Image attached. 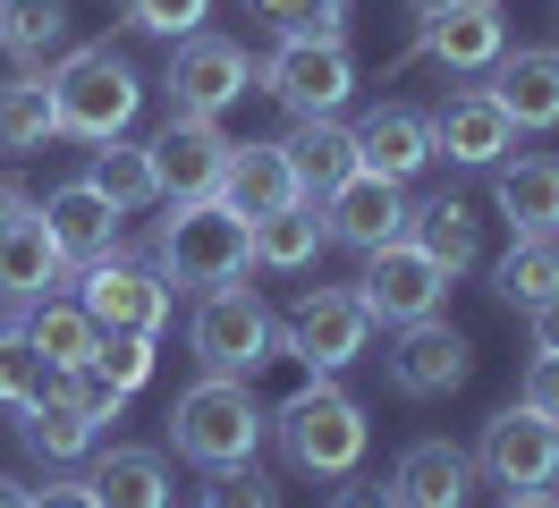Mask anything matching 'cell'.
Returning a JSON list of instances; mask_svg holds the SVG:
<instances>
[{"label":"cell","mask_w":559,"mask_h":508,"mask_svg":"<svg viewBox=\"0 0 559 508\" xmlns=\"http://www.w3.org/2000/svg\"><path fill=\"white\" fill-rule=\"evenodd\" d=\"M263 433L280 440V458L297 474H322V483H340V474L365 466V440H373V424H365V406L331 381V373H306L288 399L272 406V424Z\"/></svg>","instance_id":"obj_1"},{"label":"cell","mask_w":559,"mask_h":508,"mask_svg":"<svg viewBox=\"0 0 559 508\" xmlns=\"http://www.w3.org/2000/svg\"><path fill=\"white\" fill-rule=\"evenodd\" d=\"M43 85H51L60 135H76V144H110V135L136 128V110H144V76L119 43H76V51H60V60L43 68Z\"/></svg>","instance_id":"obj_2"},{"label":"cell","mask_w":559,"mask_h":508,"mask_svg":"<svg viewBox=\"0 0 559 508\" xmlns=\"http://www.w3.org/2000/svg\"><path fill=\"white\" fill-rule=\"evenodd\" d=\"M246 263H254V221L221 196L170 203V221L153 229L162 288H221V280H246Z\"/></svg>","instance_id":"obj_3"},{"label":"cell","mask_w":559,"mask_h":508,"mask_svg":"<svg viewBox=\"0 0 559 508\" xmlns=\"http://www.w3.org/2000/svg\"><path fill=\"white\" fill-rule=\"evenodd\" d=\"M263 406H254V390L246 381H229V373H204L195 390H178L170 399V449L187 458V466H246L254 449H263Z\"/></svg>","instance_id":"obj_4"},{"label":"cell","mask_w":559,"mask_h":508,"mask_svg":"<svg viewBox=\"0 0 559 508\" xmlns=\"http://www.w3.org/2000/svg\"><path fill=\"white\" fill-rule=\"evenodd\" d=\"M187 356L204 373H229V381H254V373L280 356V322L272 305L238 288V280H221V288H195V322H187Z\"/></svg>","instance_id":"obj_5"},{"label":"cell","mask_w":559,"mask_h":508,"mask_svg":"<svg viewBox=\"0 0 559 508\" xmlns=\"http://www.w3.org/2000/svg\"><path fill=\"white\" fill-rule=\"evenodd\" d=\"M254 94H272L288 119H340V102L356 94L348 34H280V51L254 68Z\"/></svg>","instance_id":"obj_6"},{"label":"cell","mask_w":559,"mask_h":508,"mask_svg":"<svg viewBox=\"0 0 559 508\" xmlns=\"http://www.w3.org/2000/svg\"><path fill=\"white\" fill-rule=\"evenodd\" d=\"M373 314H365V297H356V280L348 288H306V297L288 305V322H280V356H297L306 373H348L365 347H373Z\"/></svg>","instance_id":"obj_7"},{"label":"cell","mask_w":559,"mask_h":508,"mask_svg":"<svg viewBox=\"0 0 559 508\" xmlns=\"http://www.w3.org/2000/svg\"><path fill=\"white\" fill-rule=\"evenodd\" d=\"M254 51L246 43H229V34H178L170 43V68H162V94H170V110H187V119H221L229 102L254 94Z\"/></svg>","instance_id":"obj_8"},{"label":"cell","mask_w":559,"mask_h":508,"mask_svg":"<svg viewBox=\"0 0 559 508\" xmlns=\"http://www.w3.org/2000/svg\"><path fill=\"white\" fill-rule=\"evenodd\" d=\"M450 288H457V280L424 255L416 237L373 246V255H365V280H356L365 314H373V322H390V331H399V322H424V314H450Z\"/></svg>","instance_id":"obj_9"},{"label":"cell","mask_w":559,"mask_h":508,"mask_svg":"<svg viewBox=\"0 0 559 508\" xmlns=\"http://www.w3.org/2000/svg\"><path fill=\"white\" fill-rule=\"evenodd\" d=\"M466 381H475V339L457 331L450 314L399 322V347H390V390L399 399H450Z\"/></svg>","instance_id":"obj_10"},{"label":"cell","mask_w":559,"mask_h":508,"mask_svg":"<svg viewBox=\"0 0 559 508\" xmlns=\"http://www.w3.org/2000/svg\"><path fill=\"white\" fill-rule=\"evenodd\" d=\"M76 305L94 314V331H144V339H162V322H170V288H162V271L128 263V255L76 263Z\"/></svg>","instance_id":"obj_11"},{"label":"cell","mask_w":559,"mask_h":508,"mask_svg":"<svg viewBox=\"0 0 559 508\" xmlns=\"http://www.w3.org/2000/svg\"><path fill=\"white\" fill-rule=\"evenodd\" d=\"M475 466H484L500 492H543V483H559V424L509 399L484 424V440H475Z\"/></svg>","instance_id":"obj_12"},{"label":"cell","mask_w":559,"mask_h":508,"mask_svg":"<svg viewBox=\"0 0 559 508\" xmlns=\"http://www.w3.org/2000/svg\"><path fill=\"white\" fill-rule=\"evenodd\" d=\"M314 212H322V229H331V246H356V255H373V246L416 229V196H407L399 178H373V169L340 178Z\"/></svg>","instance_id":"obj_13"},{"label":"cell","mask_w":559,"mask_h":508,"mask_svg":"<svg viewBox=\"0 0 559 508\" xmlns=\"http://www.w3.org/2000/svg\"><path fill=\"white\" fill-rule=\"evenodd\" d=\"M153 153V187L170 203H195V196H221V169H229V135H221V119H187V110H170V128L144 144Z\"/></svg>","instance_id":"obj_14"},{"label":"cell","mask_w":559,"mask_h":508,"mask_svg":"<svg viewBox=\"0 0 559 508\" xmlns=\"http://www.w3.org/2000/svg\"><path fill=\"white\" fill-rule=\"evenodd\" d=\"M509 51V17H500V0H457V9H441V17H424L416 43H407V60H441L450 76H475V68H491ZM399 60V68H407Z\"/></svg>","instance_id":"obj_15"},{"label":"cell","mask_w":559,"mask_h":508,"mask_svg":"<svg viewBox=\"0 0 559 508\" xmlns=\"http://www.w3.org/2000/svg\"><path fill=\"white\" fill-rule=\"evenodd\" d=\"M432 119V162H457V169H491L509 144H518V128H509V110L491 102V85H457L441 110H424Z\"/></svg>","instance_id":"obj_16"},{"label":"cell","mask_w":559,"mask_h":508,"mask_svg":"<svg viewBox=\"0 0 559 508\" xmlns=\"http://www.w3.org/2000/svg\"><path fill=\"white\" fill-rule=\"evenodd\" d=\"M491 212L509 237H559V153H500L491 162Z\"/></svg>","instance_id":"obj_17"},{"label":"cell","mask_w":559,"mask_h":508,"mask_svg":"<svg viewBox=\"0 0 559 508\" xmlns=\"http://www.w3.org/2000/svg\"><path fill=\"white\" fill-rule=\"evenodd\" d=\"M466 492H475V449H457V440H407L390 466L399 508H466Z\"/></svg>","instance_id":"obj_18"},{"label":"cell","mask_w":559,"mask_h":508,"mask_svg":"<svg viewBox=\"0 0 559 508\" xmlns=\"http://www.w3.org/2000/svg\"><path fill=\"white\" fill-rule=\"evenodd\" d=\"M491 102L509 110V128H559V43H534V51H500L491 60Z\"/></svg>","instance_id":"obj_19"},{"label":"cell","mask_w":559,"mask_h":508,"mask_svg":"<svg viewBox=\"0 0 559 508\" xmlns=\"http://www.w3.org/2000/svg\"><path fill=\"white\" fill-rule=\"evenodd\" d=\"M356 162L373 169V178L416 187V169H432V119H424V110H407V102L365 110V128H356Z\"/></svg>","instance_id":"obj_20"},{"label":"cell","mask_w":559,"mask_h":508,"mask_svg":"<svg viewBox=\"0 0 559 508\" xmlns=\"http://www.w3.org/2000/svg\"><path fill=\"white\" fill-rule=\"evenodd\" d=\"M221 203H238L246 221H263V212H280V203H306V196H297V169H288V144H280V135H246V144H229Z\"/></svg>","instance_id":"obj_21"},{"label":"cell","mask_w":559,"mask_h":508,"mask_svg":"<svg viewBox=\"0 0 559 508\" xmlns=\"http://www.w3.org/2000/svg\"><path fill=\"white\" fill-rule=\"evenodd\" d=\"M69 255H60V237H51V221H43L35 203H26V212H17V221H9V229H0V288H9V297H51V288H69Z\"/></svg>","instance_id":"obj_22"},{"label":"cell","mask_w":559,"mask_h":508,"mask_svg":"<svg viewBox=\"0 0 559 508\" xmlns=\"http://www.w3.org/2000/svg\"><path fill=\"white\" fill-rule=\"evenodd\" d=\"M94 500L103 508H178L170 500V458L162 449H144V440H94Z\"/></svg>","instance_id":"obj_23"},{"label":"cell","mask_w":559,"mask_h":508,"mask_svg":"<svg viewBox=\"0 0 559 508\" xmlns=\"http://www.w3.org/2000/svg\"><path fill=\"white\" fill-rule=\"evenodd\" d=\"M35 212L51 221V237H60V255H69V263H103V255H119V221H128V212H110V203L94 196L85 178L51 187Z\"/></svg>","instance_id":"obj_24"},{"label":"cell","mask_w":559,"mask_h":508,"mask_svg":"<svg viewBox=\"0 0 559 508\" xmlns=\"http://www.w3.org/2000/svg\"><path fill=\"white\" fill-rule=\"evenodd\" d=\"M288 144V169H297V196L306 203H322L340 178H356V128L348 119H297V135H280Z\"/></svg>","instance_id":"obj_25"},{"label":"cell","mask_w":559,"mask_h":508,"mask_svg":"<svg viewBox=\"0 0 559 508\" xmlns=\"http://www.w3.org/2000/svg\"><path fill=\"white\" fill-rule=\"evenodd\" d=\"M69 0H0V51L17 76H43V68L69 51Z\"/></svg>","instance_id":"obj_26"},{"label":"cell","mask_w":559,"mask_h":508,"mask_svg":"<svg viewBox=\"0 0 559 508\" xmlns=\"http://www.w3.org/2000/svg\"><path fill=\"white\" fill-rule=\"evenodd\" d=\"M17 440L35 449V458H51V466H76V458H94V440H103V424L85 415V406L51 381V399L17 406Z\"/></svg>","instance_id":"obj_27"},{"label":"cell","mask_w":559,"mask_h":508,"mask_svg":"<svg viewBox=\"0 0 559 508\" xmlns=\"http://www.w3.org/2000/svg\"><path fill=\"white\" fill-rule=\"evenodd\" d=\"M432 255V263L450 271V280H466V271L484 263V212L466 196H432V203H416V229H407Z\"/></svg>","instance_id":"obj_28"},{"label":"cell","mask_w":559,"mask_h":508,"mask_svg":"<svg viewBox=\"0 0 559 508\" xmlns=\"http://www.w3.org/2000/svg\"><path fill=\"white\" fill-rule=\"evenodd\" d=\"M26 339H35V356L51 373H76V365H94V314H85V305L76 297H35L26 305Z\"/></svg>","instance_id":"obj_29"},{"label":"cell","mask_w":559,"mask_h":508,"mask_svg":"<svg viewBox=\"0 0 559 508\" xmlns=\"http://www.w3.org/2000/svg\"><path fill=\"white\" fill-rule=\"evenodd\" d=\"M322 246H331V229H322L314 203H280V212L254 221V263L263 271H306Z\"/></svg>","instance_id":"obj_30"},{"label":"cell","mask_w":559,"mask_h":508,"mask_svg":"<svg viewBox=\"0 0 559 508\" xmlns=\"http://www.w3.org/2000/svg\"><path fill=\"white\" fill-rule=\"evenodd\" d=\"M85 187H94L110 212H144V203L162 196V187H153V153H144L136 135H110V144H94V169H85Z\"/></svg>","instance_id":"obj_31"},{"label":"cell","mask_w":559,"mask_h":508,"mask_svg":"<svg viewBox=\"0 0 559 508\" xmlns=\"http://www.w3.org/2000/svg\"><path fill=\"white\" fill-rule=\"evenodd\" d=\"M551 288H559V237H518V246L491 263V297L509 305V314L543 305Z\"/></svg>","instance_id":"obj_32"},{"label":"cell","mask_w":559,"mask_h":508,"mask_svg":"<svg viewBox=\"0 0 559 508\" xmlns=\"http://www.w3.org/2000/svg\"><path fill=\"white\" fill-rule=\"evenodd\" d=\"M51 135H60L51 85H43V76H9V85H0V153H43Z\"/></svg>","instance_id":"obj_33"},{"label":"cell","mask_w":559,"mask_h":508,"mask_svg":"<svg viewBox=\"0 0 559 508\" xmlns=\"http://www.w3.org/2000/svg\"><path fill=\"white\" fill-rule=\"evenodd\" d=\"M51 381H60V373L35 356V339H26V331L0 339V406H9V415H17V406H35V399H51Z\"/></svg>","instance_id":"obj_34"},{"label":"cell","mask_w":559,"mask_h":508,"mask_svg":"<svg viewBox=\"0 0 559 508\" xmlns=\"http://www.w3.org/2000/svg\"><path fill=\"white\" fill-rule=\"evenodd\" d=\"M94 373L136 399L144 381H153V339H144V331H103V339H94Z\"/></svg>","instance_id":"obj_35"},{"label":"cell","mask_w":559,"mask_h":508,"mask_svg":"<svg viewBox=\"0 0 559 508\" xmlns=\"http://www.w3.org/2000/svg\"><path fill=\"white\" fill-rule=\"evenodd\" d=\"M119 17L136 34H162V43H178V34H204L212 0H119Z\"/></svg>","instance_id":"obj_36"},{"label":"cell","mask_w":559,"mask_h":508,"mask_svg":"<svg viewBox=\"0 0 559 508\" xmlns=\"http://www.w3.org/2000/svg\"><path fill=\"white\" fill-rule=\"evenodd\" d=\"M204 508H280V483H272V474H254V458H246V466H212Z\"/></svg>","instance_id":"obj_37"},{"label":"cell","mask_w":559,"mask_h":508,"mask_svg":"<svg viewBox=\"0 0 559 508\" xmlns=\"http://www.w3.org/2000/svg\"><path fill=\"white\" fill-rule=\"evenodd\" d=\"M254 17L272 34H348V9L331 0H254Z\"/></svg>","instance_id":"obj_38"},{"label":"cell","mask_w":559,"mask_h":508,"mask_svg":"<svg viewBox=\"0 0 559 508\" xmlns=\"http://www.w3.org/2000/svg\"><path fill=\"white\" fill-rule=\"evenodd\" d=\"M60 390H69V399L85 406V415H94V424H119V406H128V390H119V381H103V373H94V365H76V373H60Z\"/></svg>","instance_id":"obj_39"},{"label":"cell","mask_w":559,"mask_h":508,"mask_svg":"<svg viewBox=\"0 0 559 508\" xmlns=\"http://www.w3.org/2000/svg\"><path fill=\"white\" fill-rule=\"evenodd\" d=\"M518 406H534V415H551V424H559V356H525Z\"/></svg>","instance_id":"obj_40"},{"label":"cell","mask_w":559,"mask_h":508,"mask_svg":"<svg viewBox=\"0 0 559 508\" xmlns=\"http://www.w3.org/2000/svg\"><path fill=\"white\" fill-rule=\"evenodd\" d=\"M26 508H103V500H94V483H85V474H51L43 492H26Z\"/></svg>","instance_id":"obj_41"},{"label":"cell","mask_w":559,"mask_h":508,"mask_svg":"<svg viewBox=\"0 0 559 508\" xmlns=\"http://www.w3.org/2000/svg\"><path fill=\"white\" fill-rule=\"evenodd\" d=\"M525 339H534V356H559V288L543 305H525Z\"/></svg>","instance_id":"obj_42"},{"label":"cell","mask_w":559,"mask_h":508,"mask_svg":"<svg viewBox=\"0 0 559 508\" xmlns=\"http://www.w3.org/2000/svg\"><path fill=\"white\" fill-rule=\"evenodd\" d=\"M331 508H399V500H390V483H356V474H340Z\"/></svg>","instance_id":"obj_43"},{"label":"cell","mask_w":559,"mask_h":508,"mask_svg":"<svg viewBox=\"0 0 559 508\" xmlns=\"http://www.w3.org/2000/svg\"><path fill=\"white\" fill-rule=\"evenodd\" d=\"M26 203H35V196H26V187H17V178H0V229H9V221H17V212H26Z\"/></svg>","instance_id":"obj_44"},{"label":"cell","mask_w":559,"mask_h":508,"mask_svg":"<svg viewBox=\"0 0 559 508\" xmlns=\"http://www.w3.org/2000/svg\"><path fill=\"white\" fill-rule=\"evenodd\" d=\"M9 331H26V297H9V288H0V339Z\"/></svg>","instance_id":"obj_45"},{"label":"cell","mask_w":559,"mask_h":508,"mask_svg":"<svg viewBox=\"0 0 559 508\" xmlns=\"http://www.w3.org/2000/svg\"><path fill=\"white\" fill-rule=\"evenodd\" d=\"M500 508H559V492H551V483H543V492H509Z\"/></svg>","instance_id":"obj_46"},{"label":"cell","mask_w":559,"mask_h":508,"mask_svg":"<svg viewBox=\"0 0 559 508\" xmlns=\"http://www.w3.org/2000/svg\"><path fill=\"white\" fill-rule=\"evenodd\" d=\"M0 508H26V483H17V474H0Z\"/></svg>","instance_id":"obj_47"},{"label":"cell","mask_w":559,"mask_h":508,"mask_svg":"<svg viewBox=\"0 0 559 508\" xmlns=\"http://www.w3.org/2000/svg\"><path fill=\"white\" fill-rule=\"evenodd\" d=\"M441 9H457V0H407V17H416V26H424V17H441Z\"/></svg>","instance_id":"obj_48"},{"label":"cell","mask_w":559,"mask_h":508,"mask_svg":"<svg viewBox=\"0 0 559 508\" xmlns=\"http://www.w3.org/2000/svg\"><path fill=\"white\" fill-rule=\"evenodd\" d=\"M331 9H348V0H331Z\"/></svg>","instance_id":"obj_49"}]
</instances>
